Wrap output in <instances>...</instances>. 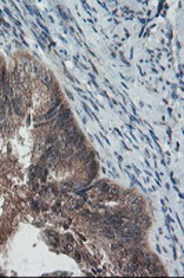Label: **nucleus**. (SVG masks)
<instances>
[{"mask_svg": "<svg viewBox=\"0 0 184 278\" xmlns=\"http://www.w3.org/2000/svg\"><path fill=\"white\" fill-rule=\"evenodd\" d=\"M69 118H71V111L68 110V109H62V111H61L60 114H58L57 117V127H65L66 124H68Z\"/></svg>", "mask_w": 184, "mask_h": 278, "instance_id": "obj_1", "label": "nucleus"}, {"mask_svg": "<svg viewBox=\"0 0 184 278\" xmlns=\"http://www.w3.org/2000/svg\"><path fill=\"white\" fill-rule=\"evenodd\" d=\"M105 224L107 225H112V227H116V228H118V227L123 225V220L115 217V216H108V217L105 218Z\"/></svg>", "mask_w": 184, "mask_h": 278, "instance_id": "obj_2", "label": "nucleus"}, {"mask_svg": "<svg viewBox=\"0 0 184 278\" xmlns=\"http://www.w3.org/2000/svg\"><path fill=\"white\" fill-rule=\"evenodd\" d=\"M61 103V100L60 99H57V101L54 103V107L51 109V110L49 111V113H46L44 116H42V117H39L38 120H50V118H53L54 116H57V107H58V104Z\"/></svg>", "mask_w": 184, "mask_h": 278, "instance_id": "obj_3", "label": "nucleus"}, {"mask_svg": "<svg viewBox=\"0 0 184 278\" xmlns=\"http://www.w3.org/2000/svg\"><path fill=\"white\" fill-rule=\"evenodd\" d=\"M103 234L105 235L107 238H109V239H114V238H115V234H114L112 228H109V227H107V228H104Z\"/></svg>", "mask_w": 184, "mask_h": 278, "instance_id": "obj_4", "label": "nucleus"}, {"mask_svg": "<svg viewBox=\"0 0 184 278\" xmlns=\"http://www.w3.org/2000/svg\"><path fill=\"white\" fill-rule=\"evenodd\" d=\"M111 193H114V196H118V193H119V189L116 188V186H114V188L111 189Z\"/></svg>", "mask_w": 184, "mask_h": 278, "instance_id": "obj_5", "label": "nucleus"}, {"mask_svg": "<svg viewBox=\"0 0 184 278\" xmlns=\"http://www.w3.org/2000/svg\"><path fill=\"white\" fill-rule=\"evenodd\" d=\"M92 220H93V221H98V220H100V216H98V214H94V216L92 217Z\"/></svg>", "mask_w": 184, "mask_h": 278, "instance_id": "obj_6", "label": "nucleus"}, {"mask_svg": "<svg viewBox=\"0 0 184 278\" xmlns=\"http://www.w3.org/2000/svg\"><path fill=\"white\" fill-rule=\"evenodd\" d=\"M46 142H47V143H53V142H54V136H50V138L47 139Z\"/></svg>", "mask_w": 184, "mask_h": 278, "instance_id": "obj_7", "label": "nucleus"}]
</instances>
